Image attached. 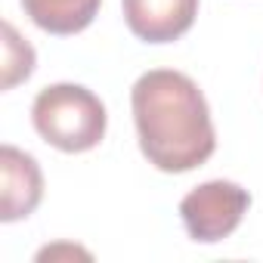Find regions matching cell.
Segmentation results:
<instances>
[{"label": "cell", "instance_id": "277c9868", "mask_svg": "<svg viewBox=\"0 0 263 263\" xmlns=\"http://www.w3.org/2000/svg\"><path fill=\"white\" fill-rule=\"evenodd\" d=\"M198 16V0H124L127 28L146 44L183 37Z\"/></svg>", "mask_w": 263, "mask_h": 263}, {"label": "cell", "instance_id": "5b68a950", "mask_svg": "<svg viewBox=\"0 0 263 263\" xmlns=\"http://www.w3.org/2000/svg\"><path fill=\"white\" fill-rule=\"evenodd\" d=\"M4 167V223H16L28 217L44 198V177L31 155L19 152L16 146H4L0 152Z\"/></svg>", "mask_w": 263, "mask_h": 263}, {"label": "cell", "instance_id": "7a4b0ae2", "mask_svg": "<svg viewBox=\"0 0 263 263\" xmlns=\"http://www.w3.org/2000/svg\"><path fill=\"white\" fill-rule=\"evenodd\" d=\"M34 130L62 152L96 149L105 137V105L81 84L44 87L31 105Z\"/></svg>", "mask_w": 263, "mask_h": 263}, {"label": "cell", "instance_id": "6da1fadb", "mask_svg": "<svg viewBox=\"0 0 263 263\" xmlns=\"http://www.w3.org/2000/svg\"><path fill=\"white\" fill-rule=\"evenodd\" d=\"M140 149L164 174H186L204 164L214 149L211 108L198 84L171 68L146 71L130 93Z\"/></svg>", "mask_w": 263, "mask_h": 263}, {"label": "cell", "instance_id": "52a82bcc", "mask_svg": "<svg viewBox=\"0 0 263 263\" xmlns=\"http://www.w3.org/2000/svg\"><path fill=\"white\" fill-rule=\"evenodd\" d=\"M31 71H34V50H31V44L22 41L19 31L10 22H4V90H13Z\"/></svg>", "mask_w": 263, "mask_h": 263}, {"label": "cell", "instance_id": "3957f363", "mask_svg": "<svg viewBox=\"0 0 263 263\" xmlns=\"http://www.w3.org/2000/svg\"><path fill=\"white\" fill-rule=\"evenodd\" d=\"M248 208H251L248 189L229 180H211L192 189L180 201V217H183L189 238L211 245V241H223L226 235H232L241 217L248 214Z\"/></svg>", "mask_w": 263, "mask_h": 263}, {"label": "cell", "instance_id": "8992f818", "mask_svg": "<svg viewBox=\"0 0 263 263\" xmlns=\"http://www.w3.org/2000/svg\"><path fill=\"white\" fill-rule=\"evenodd\" d=\"M99 4L102 0H22L28 19L37 28L59 34V37L84 31L96 19Z\"/></svg>", "mask_w": 263, "mask_h": 263}]
</instances>
